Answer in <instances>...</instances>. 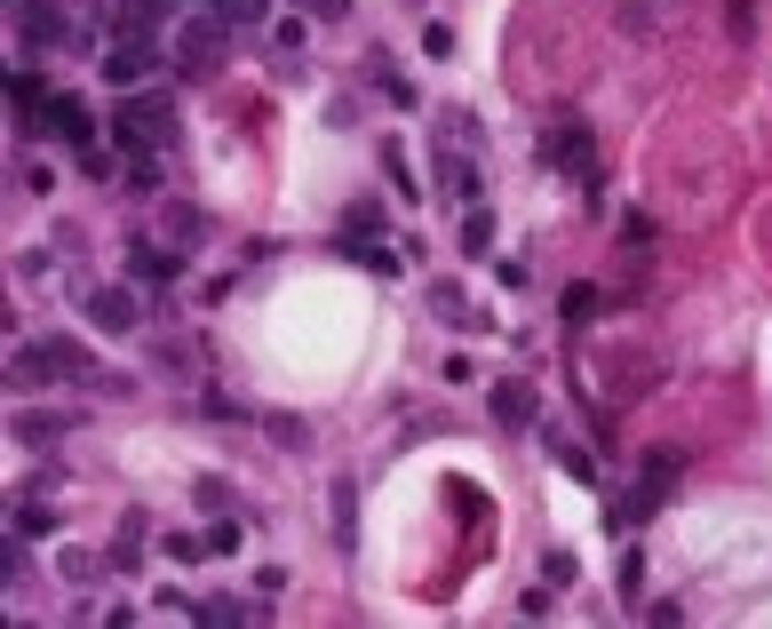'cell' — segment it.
Returning <instances> with one entry per match:
<instances>
[{"label": "cell", "mask_w": 772, "mask_h": 629, "mask_svg": "<svg viewBox=\"0 0 772 629\" xmlns=\"http://www.w3.org/2000/svg\"><path fill=\"white\" fill-rule=\"evenodd\" d=\"M9 383L24 390V399H32V390H48V383H104V390H120L112 375H96V358H88L73 335H41V343H16V351H9Z\"/></svg>", "instance_id": "obj_1"}, {"label": "cell", "mask_w": 772, "mask_h": 629, "mask_svg": "<svg viewBox=\"0 0 772 629\" xmlns=\"http://www.w3.org/2000/svg\"><path fill=\"white\" fill-rule=\"evenodd\" d=\"M112 136H120V152H167L176 144V104H167L159 88H128L120 96V112H112Z\"/></svg>", "instance_id": "obj_2"}, {"label": "cell", "mask_w": 772, "mask_h": 629, "mask_svg": "<svg viewBox=\"0 0 772 629\" xmlns=\"http://www.w3.org/2000/svg\"><path fill=\"white\" fill-rule=\"evenodd\" d=\"M223 56H231V24L199 9V16L184 24V41H176V73H184V80H216Z\"/></svg>", "instance_id": "obj_3"}, {"label": "cell", "mask_w": 772, "mask_h": 629, "mask_svg": "<svg viewBox=\"0 0 772 629\" xmlns=\"http://www.w3.org/2000/svg\"><path fill=\"white\" fill-rule=\"evenodd\" d=\"M677 478H685V454H677V446H661V454L646 462V471H637V486H629V503L614 510V526H637V518H653V510L669 503V494H677Z\"/></svg>", "instance_id": "obj_4"}, {"label": "cell", "mask_w": 772, "mask_h": 629, "mask_svg": "<svg viewBox=\"0 0 772 629\" xmlns=\"http://www.w3.org/2000/svg\"><path fill=\"white\" fill-rule=\"evenodd\" d=\"M176 0H80L88 24H112V41H152Z\"/></svg>", "instance_id": "obj_5"}, {"label": "cell", "mask_w": 772, "mask_h": 629, "mask_svg": "<svg viewBox=\"0 0 772 629\" xmlns=\"http://www.w3.org/2000/svg\"><path fill=\"white\" fill-rule=\"evenodd\" d=\"M542 152H550V168H565L574 184H589V168H597V144H589V128H582L574 112H558V120H550Z\"/></svg>", "instance_id": "obj_6"}, {"label": "cell", "mask_w": 772, "mask_h": 629, "mask_svg": "<svg viewBox=\"0 0 772 629\" xmlns=\"http://www.w3.org/2000/svg\"><path fill=\"white\" fill-rule=\"evenodd\" d=\"M88 319L104 327V335H136V327H144L152 311H144L136 279H128V287H96V295H88Z\"/></svg>", "instance_id": "obj_7"}, {"label": "cell", "mask_w": 772, "mask_h": 629, "mask_svg": "<svg viewBox=\"0 0 772 629\" xmlns=\"http://www.w3.org/2000/svg\"><path fill=\"white\" fill-rule=\"evenodd\" d=\"M32 136H56V144L88 152V144H96V120H88V104H80V96H48V112L32 120Z\"/></svg>", "instance_id": "obj_8"}, {"label": "cell", "mask_w": 772, "mask_h": 629, "mask_svg": "<svg viewBox=\"0 0 772 629\" xmlns=\"http://www.w3.org/2000/svg\"><path fill=\"white\" fill-rule=\"evenodd\" d=\"M96 73H104V80H112V88L128 96V88H144V80L159 73V48H152V41H112V48H104V64H96Z\"/></svg>", "instance_id": "obj_9"}, {"label": "cell", "mask_w": 772, "mask_h": 629, "mask_svg": "<svg viewBox=\"0 0 772 629\" xmlns=\"http://www.w3.org/2000/svg\"><path fill=\"white\" fill-rule=\"evenodd\" d=\"M334 255H343V263H359V272H375V279H398V272H407V247L366 240V231H334Z\"/></svg>", "instance_id": "obj_10"}, {"label": "cell", "mask_w": 772, "mask_h": 629, "mask_svg": "<svg viewBox=\"0 0 772 629\" xmlns=\"http://www.w3.org/2000/svg\"><path fill=\"white\" fill-rule=\"evenodd\" d=\"M176 272H184V255H176V247H159V240H128V279H136V287H167Z\"/></svg>", "instance_id": "obj_11"}, {"label": "cell", "mask_w": 772, "mask_h": 629, "mask_svg": "<svg viewBox=\"0 0 772 629\" xmlns=\"http://www.w3.org/2000/svg\"><path fill=\"white\" fill-rule=\"evenodd\" d=\"M439 200H454V208H478L486 200V191H478V159H470V152L439 159Z\"/></svg>", "instance_id": "obj_12"}, {"label": "cell", "mask_w": 772, "mask_h": 629, "mask_svg": "<svg viewBox=\"0 0 772 629\" xmlns=\"http://www.w3.org/2000/svg\"><path fill=\"white\" fill-rule=\"evenodd\" d=\"M533 415H542L533 383H518V375H510V383H494V422H501V430H526Z\"/></svg>", "instance_id": "obj_13"}, {"label": "cell", "mask_w": 772, "mask_h": 629, "mask_svg": "<svg viewBox=\"0 0 772 629\" xmlns=\"http://www.w3.org/2000/svg\"><path fill=\"white\" fill-rule=\"evenodd\" d=\"M16 439H24V446H56V439H73V415H48V407H24V415H16Z\"/></svg>", "instance_id": "obj_14"}, {"label": "cell", "mask_w": 772, "mask_h": 629, "mask_svg": "<svg viewBox=\"0 0 772 629\" xmlns=\"http://www.w3.org/2000/svg\"><path fill=\"white\" fill-rule=\"evenodd\" d=\"M56 582H64V589H96V582H104V566H96L80 542H64V550H56Z\"/></svg>", "instance_id": "obj_15"}, {"label": "cell", "mask_w": 772, "mask_h": 629, "mask_svg": "<svg viewBox=\"0 0 772 629\" xmlns=\"http://www.w3.org/2000/svg\"><path fill=\"white\" fill-rule=\"evenodd\" d=\"M144 542H152V526H144V510H128L120 518V542H112V574H128L144 558Z\"/></svg>", "instance_id": "obj_16"}, {"label": "cell", "mask_w": 772, "mask_h": 629, "mask_svg": "<svg viewBox=\"0 0 772 629\" xmlns=\"http://www.w3.org/2000/svg\"><path fill=\"white\" fill-rule=\"evenodd\" d=\"M199 621H208V629H247V621H263V606H240V598H199Z\"/></svg>", "instance_id": "obj_17"}, {"label": "cell", "mask_w": 772, "mask_h": 629, "mask_svg": "<svg viewBox=\"0 0 772 629\" xmlns=\"http://www.w3.org/2000/svg\"><path fill=\"white\" fill-rule=\"evenodd\" d=\"M128 200H152V191H159V152H128Z\"/></svg>", "instance_id": "obj_18"}, {"label": "cell", "mask_w": 772, "mask_h": 629, "mask_svg": "<svg viewBox=\"0 0 772 629\" xmlns=\"http://www.w3.org/2000/svg\"><path fill=\"white\" fill-rule=\"evenodd\" d=\"M56 526H64V518H56V510L41 503V494H24V503H16V534H24V542H41V534H56Z\"/></svg>", "instance_id": "obj_19"}, {"label": "cell", "mask_w": 772, "mask_h": 629, "mask_svg": "<svg viewBox=\"0 0 772 629\" xmlns=\"http://www.w3.org/2000/svg\"><path fill=\"white\" fill-rule=\"evenodd\" d=\"M383 176H390V191H398V200H422V184H415V168H407V152H398L390 136H383Z\"/></svg>", "instance_id": "obj_20"}, {"label": "cell", "mask_w": 772, "mask_h": 629, "mask_svg": "<svg viewBox=\"0 0 772 629\" xmlns=\"http://www.w3.org/2000/svg\"><path fill=\"white\" fill-rule=\"evenodd\" d=\"M208 16H223V24H263L272 16V0H199Z\"/></svg>", "instance_id": "obj_21"}, {"label": "cell", "mask_w": 772, "mask_h": 629, "mask_svg": "<svg viewBox=\"0 0 772 629\" xmlns=\"http://www.w3.org/2000/svg\"><path fill=\"white\" fill-rule=\"evenodd\" d=\"M32 582V558H24V534L16 542H0V589H24Z\"/></svg>", "instance_id": "obj_22"}, {"label": "cell", "mask_w": 772, "mask_h": 629, "mask_svg": "<svg viewBox=\"0 0 772 629\" xmlns=\"http://www.w3.org/2000/svg\"><path fill=\"white\" fill-rule=\"evenodd\" d=\"M486 247H494V216L470 208V216H462V255H486Z\"/></svg>", "instance_id": "obj_23"}, {"label": "cell", "mask_w": 772, "mask_h": 629, "mask_svg": "<svg viewBox=\"0 0 772 629\" xmlns=\"http://www.w3.org/2000/svg\"><path fill=\"white\" fill-rule=\"evenodd\" d=\"M550 446H558V471H574V478H582V486H589V478H597V462H589V454H582V446H574V439H558V430H550Z\"/></svg>", "instance_id": "obj_24"}, {"label": "cell", "mask_w": 772, "mask_h": 629, "mask_svg": "<svg viewBox=\"0 0 772 629\" xmlns=\"http://www.w3.org/2000/svg\"><path fill=\"white\" fill-rule=\"evenodd\" d=\"M430 304L446 311V327H470V304H462V287H454V279H439V287H430Z\"/></svg>", "instance_id": "obj_25"}, {"label": "cell", "mask_w": 772, "mask_h": 629, "mask_svg": "<svg viewBox=\"0 0 772 629\" xmlns=\"http://www.w3.org/2000/svg\"><path fill=\"white\" fill-rule=\"evenodd\" d=\"M597 319V287H565V327H589Z\"/></svg>", "instance_id": "obj_26"}, {"label": "cell", "mask_w": 772, "mask_h": 629, "mask_svg": "<svg viewBox=\"0 0 772 629\" xmlns=\"http://www.w3.org/2000/svg\"><path fill=\"white\" fill-rule=\"evenodd\" d=\"M351 534H359V526H351V478H334V542L351 550Z\"/></svg>", "instance_id": "obj_27"}, {"label": "cell", "mask_w": 772, "mask_h": 629, "mask_svg": "<svg viewBox=\"0 0 772 629\" xmlns=\"http://www.w3.org/2000/svg\"><path fill=\"white\" fill-rule=\"evenodd\" d=\"M167 231H176V240H208V216H199V208H176V216H167Z\"/></svg>", "instance_id": "obj_28"}, {"label": "cell", "mask_w": 772, "mask_h": 629, "mask_svg": "<svg viewBox=\"0 0 772 629\" xmlns=\"http://www.w3.org/2000/svg\"><path fill=\"white\" fill-rule=\"evenodd\" d=\"M159 614H167V621H199V598H184V589H159Z\"/></svg>", "instance_id": "obj_29"}, {"label": "cell", "mask_w": 772, "mask_h": 629, "mask_svg": "<svg viewBox=\"0 0 772 629\" xmlns=\"http://www.w3.org/2000/svg\"><path fill=\"white\" fill-rule=\"evenodd\" d=\"M295 9L319 16V24H343V16H351V0H295Z\"/></svg>", "instance_id": "obj_30"}, {"label": "cell", "mask_w": 772, "mask_h": 629, "mask_svg": "<svg viewBox=\"0 0 772 629\" xmlns=\"http://www.w3.org/2000/svg\"><path fill=\"white\" fill-rule=\"evenodd\" d=\"M422 56H454V24H422Z\"/></svg>", "instance_id": "obj_31"}, {"label": "cell", "mask_w": 772, "mask_h": 629, "mask_svg": "<svg viewBox=\"0 0 772 629\" xmlns=\"http://www.w3.org/2000/svg\"><path fill=\"white\" fill-rule=\"evenodd\" d=\"M542 582H550V589H565V582H574V558L550 550V558H542Z\"/></svg>", "instance_id": "obj_32"}, {"label": "cell", "mask_w": 772, "mask_h": 629, "mask_svg": "<svg viewBox=\"0 0 772 629\" xmlns=\"http://www.w3.org/2000/svg\"><path fill=\"white\" fill-rule=\"evenodd\" d=\"M199 550H208V534H167V558H176V566H191Z\"/></svg>", "instance_id": "obj_33"}, {"label": "cell", "mask_w": 772, "mask_h": 629, "mask_svg": "<svg viewBox=\"0 0 772 629\" xmlns=\"http://www.w3.org/2000/svg\"><path fill=\"white\" fill-rule=\"evenodd\" d=\"M637 574H646V558L629 550V558H621V606H637Z\"/></svg>", "instance_id": "obj_34"}, {"label": "cell", "mask_w": 772, "mask_h": 629, "mask_svg": "<svg viewBox=\"0 0 772 629\" xmlns=\"http://www.w3.org/2000/svg\"><path fill=\"white\" fill-rule=\"evenodd\" d=\"M375 88L390 96V104H415V80H398V73H375Z\"/></svg>", "instance_id": "obj_35"}, {"label": "cell", "mask_w": 772, "mask_h": 629, "mask_svg": "<svg viewBox=\"0 0 772 629\" xmlns=\"http://www.w3.org/2000/svg\"><path fill=\"white\" fill-rule=\"evenodd\" d=\"M375 223H383V208H375V200H359V208L343 216V231H375Z\"/></svg>", "instance_id": "obj_36"}]
</instances>
